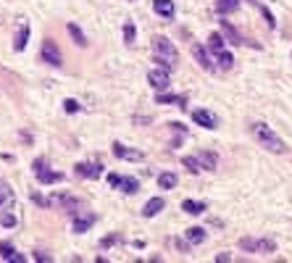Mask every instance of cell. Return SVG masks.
<instances>
[{"label": "cell", "mask_w": 292, "mask_h": 263, "mask_svg": "<svg viewBox=\"0 0 292 263\" xmlns=\"http://www.w3.org/2000/svg\"><path fill=\"white\" fill-rule=\"evenodd\" d=\"M45 166H48V161H45V158H37L34 164H32V168H34L37 174H40V171H45Z\"/></svg>", "instance_id": "8d00e7d4"}, {"label": "cell", "mask_w": 292, "mask_h": 263, "mask_svg": "<svg viewBox=\"0 0 292 263\" xmlns=\"http://www.w3.org/2000/svg\"><path fill=\"white\" fill-rule=\"evenodd\" d=\"M197 158H200V164H203L205 171H213V168H216V164H219V156H216V153H197Z\"/></svg>", "instance_id": "44dd1931"}, {"label": "cell", "mask_w": 292, "mask_h": 263, "mask_svg": "<svg viewBox=\"0 0 292 263\" xmlns=\"http://www.w3.org/2000/svg\"><path fill=\"white\" fill-rule=\"evenodd\" d=\"M168 127H171L176 134H182V137H187V127H184V124H179V121H171L168 124Z\"/></svg>", "instance_id": "e575fe53"}, {"label": "cell", "mask_w": 292, "mask_h": 263, "mask_svg": "<svg viewBox=\"0 0 292 263\" xmlns=\"http://www.w3.org/2000/svg\"><path fill=\"white\" fill-rule=\"evenodd\" d=\"M219 66L221 68H232V64H234V58H232V53H229V50H224V53H219Z\"/></svg>", "instance_id": "4dcf8cb0"}, {"label": "cell", "mask_w": 292, "mask_h": 263, "mask_svg": "<svg viewBox=\"0 0 292 263\" xmlns=\"http://www.w3.org/2000/svg\"><path fill=\"white\" fill-rule=\"evenodd\" d=\"M182 166L187 168V171H192V174H200V171H205L203 164H200V158H197V156H184V158H182Z\"/></svg>", "instance_id": "ffe728a7"}, {"label": "cell", "mask_w": 292, "mask_h": 263, "mask_svg": "<svg viewBox=\"0 0 292 263\" xmlns=\"http://www.w3.org/2000/svg\"><path fill=\"white\" fill-rule=\"evenodd\" d=\"M108 184H111V187H116V190H121V192H127V195H134V192L140 190V182H137L134 176H121V174H111Z\"/></svg>", "instance_id": "277c9868"}, {"label": "cell", "mask_w": 292, "mask_h": 263, "mask_svg": "<svg viewBox=\"0 0 292 263\" xmlns=\"http://www.w3.org/2000/svg\"><path fill=\"white\" fill-rule=\"evenodd\" d=\"M116 242H121V234H119V231H113V234H108V237H105L103 242H100V247H103V250H108V247L116 245Z\"/></svg>", "instance_id": "836d02e7"}, {"label": "cell", "mask_w": 292, "mask_h": 263, "mask_svg": "<svg viewBox=\"0 0 292 263\" xmlns=\"http://www.w3.org/2000/svg\"><path fill=\"white\" fill-rule=\"evenodd\" d=\"M32 200H34V203H37V205H45V208H48V205H53V203H50V200H45V197L40 195V192H32Z\"/></svg>", "instance_id": "d590c367"}, {"label": "cell", "mask_w": 292, "mask_h": 263, "mask_svg": "<svg viewBox=\"0 0 292 263\" xmlns=\"http://www.w3.org/2000/svg\"><path fill=\"white\" fill-rule=\"evenodd\" d=\"M192 121H195L197 127H203V129H216V127H219V119H216V113L205 111V108H197V111L192 113Z\"/></svg>", "instance_id": "5b68a950"}, {"label": "cell", "mask_w": 292, "mask_h": 263, "mask_svg": "<svg viewBox=\"0 0 292 263\" xmlns=\"http://www.w3.org/2000/svg\"><path fill=\"white\" fill-rule=\"evenodd\" d=\"M163 208H166L163 197H150L148 203H145V208H142V216H145V219H153V216H158Z\"/></svg>", "instance_id": "9a60e30c"}, {"label": "cell", "mask_w": 292, "mask_h": 263, "mask_svg": "<svg viewBox=\"0 0 292 263\" xmlns=\"http://www.w3.org/2000/svg\"><path fill=\"white\" fill-rule=\"evenodd\" d=\"M245 3H250V5H256V8H258L260 13H263V19H266V24H268V27H271V29L276 27V21H274V16H271V11H268V8H266V5H263V3H260V0H245Z\"/></svg>", "instance_id": "cb8c5ba5"}, {"label": "cell", "mask_w": 292, "mask_h": 263, "mask_svg": "<svg viewBox=\"0 0 292 263\" xmlns=\"http://www.w3.org/2000/svg\"><path fill=\"white\" fill-rule=\"evenodd\" d=\"M0 224H3L5 229H13V227H16V224H19V219H16V216H13V213L3 211V216H0Z\"/></svg>", "instance_id": "f546056e"}, {"label": "cell", "mask_w": 292, "mask_h": 263, "mask_svg": "<svg viewBox=\"0 0 292 263\" xmlns=\"http://www.w3.org/2000/svg\"><path fill=\"white\" fill-rule=\"evenodd\" d=\"M153 56H156L158 66L168 68V71H174L176 64H179V53H176L174 42H168L166 37H156L153 40Z\"/></svg>", "instance_id": "6da1fadb"}, {"label": "cell", "mask_w": 292, "mask_h": 263, "mask_svg": "<svg viewBox=\"0 0 292 263\" xmlns=\"http://www.w3.org/2000/svg\"><path fill=\"white\" fill-rule=\"evenodd\" d=\"M13 203H16V197H13L11 184L0 179V211H8V208H13Z\"/></svg>", "instance_id": "5bb4252c"}, {"label": "cell", "mask_w": 292, "mask_h": 263, "mask_svg": "<svg viewBox=\"0 0 292 263\" xmlns=\"http://www.w3.org/2000/svg\"><path fill=\"white\" fill-rule=\"evenodd\" d=\"M27 42H29V24H27V21H19L16 37H13V50L21 53V50L27 48Z\"/></svg>", "instance_id": "4fadbf2b"}, {"label": "cell", "mask_w": 292, "mask_h": 263, "mask_svg": "<svg viewBox=\"0 0 292 263\" xmlns=\"http://www.w3.org/2000/svg\"><path fill=\"white\" fill-rule=\"evenodd\" d=\"M158 187L161 190H174L176 187V174H161L158 176Z\"/></svg>", "instance_id": "4316f807"}, {"label": "cell", "mask_w": 292, "mask_h": 263, "mask_svg": "<svg viewBox=\"0 0 292 263\" xmlns=\"http://www.w3.org/2000/svg\"><path fill=\"white\" fill-rule=\"evenodd\" d=\"M34 258H37V261H42V263H48V261H50V255H45V253H34Z\"/></svg>", "instance_id": "74e56055"}, {"label": "cell", "mask_w": 292, "mask_h": 263, "mask_svg": "<svg viewBox=\"0 0 292 263\" xmlns=\"http://www.w3.org/2000/svg\"><path fill=\"white\" fill-rule=\"evenodd\" d=\"M61 179H64V174H58V171H48V168L37 174V182H40V184H56V182H61Z\"/></svg>", "instance_id": "7402d4cb"}, {"label": "cell", "mask_w": 292, "mask_h": 263, "mask_svg": "<svg viewBox=\"0 0 292 263\" xmlns=\"http://www.w3.org/2000/svg\"><path fill=\"white\" fill-rule=\"evenodd\" d=\"M95 221H97L95 213H76L74 216V231H76V234H84V231H87Z\"/></svg>", "instance_id": "8fae6325"}, {"label": "cell", "mask_w": 292, "mask_h": 263, "mask_svg": "<svg viewBox=\"0 0 292 263\" xmlns=\"http://www.w3.org/2000/svg\"><path fill=\"white\" fill-rule=\"evenodd\" d=\"M156 103H158V105L176 103L179 108H184V103H187V95H171V92H158V95H156Z\"/></svg>", "instance_id": "e0dca14e"}, {"label": "cell", "mask_w": 292, "mask_h": 263, "mask_svg": "<svg viewBox=\"0 0 292 263\" xmlns=\"http://www.w3.org/2000/svg\"><path fill=\"white\" fill-rule=\"evenodd\" d=\"M221 32H224V37H227V40L232 42V45H250V48H258L256 42H248V40H242V37H240V32H237V29H234L232 24H229V21H221Z\"/></svg>", "instance_id": "30bf717a"}, {"label": "cell", "mask_w": 292, "mask_h": 263, "mask_svg": "<svg viewBox=\"0 0 292 263\" xmlns=\"http://www.w3.org/2000/svg\"><path fill=\"white\" fill-rule=\"evenodd\" d=\"M148 82H150L158 92H163V90L168 87V68H163V66L153 68V71L148 74Z\"/></svg>", "instance_id": "8992f818"}, {"label": "cell", "mask_w": 292, "mask_h": 263, "mask_svg": "<svg viewBox=\"0 0 292 263\" xmlns=\"http://www.w3.org/2000/svg\"><path fill=\"white\" fill-rule=\"evenodd\" d=\"M68 34L74 37L76 40V45H79V48H87V40H84V34H82V29L76 27V24H68Z\"/></svg>", "instance_id": "83f0119b"}, {"label": "cell", "mask_w": 292, "mask_h": 263, "mask_svg": "<svg viewBox=\"0 0 292 263\" xmlns=\"http://www.w3.org/2000/svg\"><path fill=\"white\" fill-rule=\"evenodd\" d=\"M216 13L219 16H227V13H237L240 11V0H216Z\"/></svg>", "instance_id": "2e32d148"}, {"label": "cell", "mask_w": 292, "mask_h": 263, "mask_svg": "<svg viewBox=\"0 0 292 263\" xmlns=\"http://www.w3.org/2000/svg\"><path fill=\"white\" fill-rule=\"evenodd\" d=\"M153 11H156L158 16L171 19L174 16V3H171V0H153Z\"/></svg>", "instance_id": "d6986e66"}, {"label": "cell", "mask_w": 292, "mask_h": 263, "mask_svg": "<svg viewBox=\"0 0 292 263\" xmlns=\"http://www.w3.org/2000/svg\"><path fill=\"white\" fill-rule=\"evenodd\" d=\"M208 48L216 53V56H219V53H224V37H221L219 32H213V34L208 37Z\"/></svg>", "instance_id": "484cf974"}, {"label": "cell", "mask_w": 292, "mask_h": 263, "mask_svg": "<svg viewBox=\"0 0 292 263\" xmlns=\"http://www.w3.org/2000/svg\"><path fill=\"white\" fill-rule=\"evenodd\" d=\"M42 61L50 66H61V50L56 48V42H50V40L42 42Z\"/></svg>", "instance_id": "ba28073f"}, {"label": "cell", "mask_w": 292, "mask_h": 263, "mask_svg": "<svg viewBox=\"0 0 292 263\" xmlns=\"http://www.w3.org/2000/svg\"><path fill=\"white\" fill-rule=\"evenodd\" d=\"M176 245H179V250H182V253H187V250H190L187 242H182V239H176Z\"/></svg>", "instance_id": "ab89813d"}, {"label": "cell", "mask_w": 292, "mask_h": 263, "mask_svg": "<svg viewBox=\"0 0 292 263\" xmlns=\"http://www.w3.org/2000/svg\"><path fill=\"white\" fill-rule=\"evenodd\" d=\"M74 171L79 176H84V179H97V176L103 174V166L100 164H76Z\"/></svg>", "instance_id": "7c38bea8"}, {"label": "cell", "mask_w": 292, "mask_h": 263, "mask_svg": "<svg viewBox=\"0 0 292 263\" xmlns=\"http://www.w3.org/2000/svg\"><path fill=\"white\" fill-rule=\"evenodd\" d=\"M203 239H205V229H203V227H192V229H187V242L200 245Z\"/></svg>", "instance_id": "d4e9b609"}, {"label": "cell", "mask_w": 292, "mask_h": 263, "mask_svg": "<svg viewBox=\"0 0 292 263\" xmlns=\"http://www.w3.org/2000/svg\"><path fill=\"white\" fill-rule=\"evenodd\" d=\"M13 255H16V250H13V245L8 242V239H3V242H0V258H3V261H11Z\"/></svg>", "instance_id": "f1b7e54d"}, {"label": "cell", "mask_w": 292, "mask_h": 263, "mask_svg": "<svg viewBox=\"0 0 292 263\" xmlns=\"http://www.w3.org/2000/svg\"><path fill=\"white\" fill-rule=\"evenodd\" d=\"M192 56H195V61H197V64H200L203 68H205V71H213V64H211V58H208V53H205L203 50V45H192Z\"/></svg>", "instance_id": "ac0fdd59"}, {"label": "cell", "mask_w": 292, "mask_h": 263, "mask_svg": "<svg viewBox=\"0 0 292 263\" xmlns=\"http://www.w3.org/2000/svg\"><path fill=\"white\" fill-rule=\"evenodd\" d=\"M182 211H187L190 216H200L205 211V203H197V200H184L182 203Z\"/></svg>", "instance_id": "603a6c76"}, {"label": "cell", "mask_w": 292, "mask_h": 263, "mask_svg": "<svg viewBox=\"0 0 292 263\" xmlns=\"http://www.w3.org/2000/svg\"><path fill=\"white\" fill-rule=\"evenodd\" d=\"M124 42L134 45V24H132V21H127V24H124Z\"/></svg>", "instance_id": "1f68e13d"}, {"label": "cell", "mask_w": 292, "mask_h": 263, "mask_svg": "<svg viewBox=\"0 0 292 263\" xmlns=\"http://www.w3.org/2000/svg\"><path fill=\"white\" fill-rule=\"evenodd\" d=\"M113 156L121 158V161H142L145 153L134 150V148H127V145H121V142H113Z\"/></svg>", "instance_id": "52a82bcc"}, {"label": "cell", "mask_w": 292, "mask_h": 263, "mask_svg": "<svg viewBox=\"0 0 292 263\" xmlns=\"http://www.w3.org/2000/svg\"><path fill=\"white\" fill-rule=\"evenodd\" d=\"M50 203H53V205H61L64 211H68V213H74V216H76V213H79L76 208L82 205V200H76L74 195H56V197L50 200Z\"/></svg>", "instance_id": "9c48e42d"}, {"label": "cell", "mask_w": 292, "mask_h": 263, "mask_svg": "<svg viewBox=\"0 0 292 263\" xmlns=\"http://www.w3.org/2000/svg\"><path fill=\"white\" fill-rule=\"evenodd\" d=\"M11 263H27V258H24V255H13Z\"/></svg>", "instance_id": "f35d334b"}, {"label": "cell", "mask_w": 292, "mask_h": 263, "mask_svg": "<svg viewBox=\"0 0 292 263\" xmlns=\"http://www.w3.org/2000/svg\"><path fill=\"white\" fill-rule=\"evenodd\" d=\"M240 247L245 253H258V255H268L276 250V242L274 239H253V237H242L240 239Z\"/></svg>", "instance_id": "3957f363"}, {"label": "cell", "mask_w": 292, "mask_h": 263, "mask_svg": "<svg viewBox=\"0 0 292 263\" xmlns=\"http://www.w3.org/2000/svg\"><path fill=\"white\" fill-rule=\"evenodd\" d=\"M253 137H256V140L263 145L266 150H271V153H284V150H287V148H284V142H282V137H276L266 124H253Z\"/></svg>", "instance_id": "7a4b0ae2"}, {"label": "cell", "mask_w": 292, "mask_h": 263, "mask_svg": "<svg viewBox=\"0 0 292 263\" xmlns=\"http://www.w3.org/2000/svg\"><path fill=\"white\" fill-rule=\"evenodd\" d=\"M64 111H66V113H79V111H82V105L76 103L74 98H68V100H64Z\"/></svg>", "instance_id": "d6a6232c"}]
</instances>
